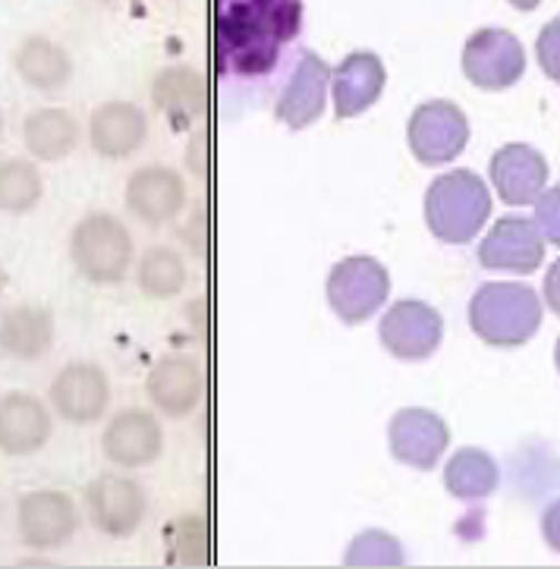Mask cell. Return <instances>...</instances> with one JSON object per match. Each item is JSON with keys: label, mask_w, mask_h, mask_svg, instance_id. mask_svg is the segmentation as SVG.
<instances>
[{"label": "cell", "mask_w": 560, "mask_h": 569, "mask_svg": "<svg viewBox=\"0 0 560 569\" xmlns=\"http://www.w3.org/2000/svg\"><path fill=\"white\" fill-rule=\"evenodd\" d=\"M498 485H501V469H498L494 457L479 447L457 450L444 466V488L450 497H457L463 503L486 500L498 491Z\"/></svg>", "instance_id": "cell-26"}, {"label": "cell", "mask_w": 560, "mask_h": 569, "mask_svg": "<svg viewBox=\"0 0 560 569\" xmlns=\"http://www.w3.org/2000/svg\"><path fill=\"white\" fill-rule=\"evenodd\" d=\"M51 409L32 393H3L0 397V453L32 457L51 441Z\"/></svg>", "instance_id": "cell-17"}, {"label": "cell", "mask_w": 560, "mask_h": 569, "mask_svg": "<svg viewBox=\"0 0 560 569\" xmlns=\"http://www.w3.org/2000/svg\"><path fill=\"white\" fill-rule=\"evenodd\" d=\"M378 340L403 362H422L434 356V349L444 340V318L422 299H400L384 312L378 325Z\"/></svg>", "instance_id": "cell-8"}, {"label": "cell", "mask_w": 560, "mask_h": 569, "mask_svg": "<svg viewBox=\"0 0 560 569\" xmlns=\"http://www.w3.org/2000/svg\"><path fill=\"white\" fill-rule=\"evenodd\" d=\"M22 142L36 161H63L79 146V120L67 108H38L22 123Z\"/></svg>", "instance_id": "cell-24"}, {"label": "cell", "mask_w": 560, "mask_h": 569, "mask_svg": "<svg viewBox=\"0 0 560 569\" xmlns=\"http://www.w3.org/2000/svg\"><path fill=\"white\" fill-rule=\"evenodd\" d=\"M536 57L548 79L560 82V17H554L536 38Z\"/></svg>", "instance_id": "cell-31"}, {"label": "cell", "mask_w": 560, "mask_h": 569, "mask_svg": "<svg viewBox=\"0 0 560 569\" xmlns=\"http://www.w3.org/2000/svg\"><path fill=\"white\" fill-rule=\"evenodd\" d=\"M544 306L560 318V258L544 274Z\"/></svg>", "instance_id": "cell-34"}, {"label": "cell", "mask_w": 560, "mask_h": 569, "mask_svg": "<svg viewBox=\"0 0 560 569\" xmlns=\"http://www.w3.org/2000/svg\"><path fill=\"white\" fill-rule=\"evenodd\" d=\"M149 400L158 406V412H164L168 419H183L189 416L206 390V378L196 359L189 356H164L158 366L149 371Z\"/></svg>", "instance_id": "cell-21"}, {"label": "cell", "mask_w": 560, "mask_h": 569, "mask_svg": "<svg viewBox=\"0 0 560 569\" xmlns=\"http://www.w3.org/2000/svg\"><path fill=\"white\" fill-rule=\"evenodd\" d=\"M48 400L63 422L92 425L108 412L111 381H108L104 368L94 362H70L60 368V375L48 390Z\"/></svg>", "instance_id": "cell-12"}, {"label": "cell", "mask_w": 560, "mask_h": 569, "mask_svg": "<svg viewBox=\"0 0 560 569\" xmlns=\"http://www.w3.org/2000/svg\"><path fill=\"white\" fill-rule=\"evenodd\" d=\"M450 428L448 422L422 406H407L400 409L388 425V447L391 457L410 469L429 472L434 469L441 457L448 453Z\"/></svg>", "instance_id": "cell-10"}, {"label": "cell", "mask_w": 560, "mask_h": 569, "mask_svg": "<svg viewBox=\"0 0 560 569\" xmlns=\"http://www.w3.org/2000/svg\"><path fill=\"white\" fill-rule=\"evenodd\" d=\"M343 563L347 567H403L407 553L393 535L369 529V532L356 535L350 541V548L343 553Z\"/></svg>", "instance_id": "cell-30"}, {"label": "cell", "mask_w": 560, "mask_h": 569, "mask_svg": "<svg viewBox=\"0 0 560 569\" xmlns=\"http://www.w3.org/2000/svg\"><path fill=\"white\" fill-rule=\"evenodd\" d=\"M7 283H10V274H7V268L0 264V296L7 293Z\"/></svg>", "instance_id": "cell-36"}, {"label": "cell", "mask_w": 560, "mask_h": 569, "mask_svg": "<svg viewBox=\"0 0 560 569\" xmlns=\"http://www.w3.org/2000/svg\"><path fill=\"white\" fill-rule=\"evenodd\" d=\"M127 208L149 227H164L187 208V183L170 167H142L127 180Z\"/></svg>", "instance_id": "cell-16"}, {"label": "cell", "mask_w": 560, "mask_h": 569, "mask_svg": "<svg viewBox=\"0 0 560 569\" xmlns=\"http://www.w3.org/2000/svg\"><path fill=\"white\" fill-rule=\"evenodd\" d=\"M526 73L523 41L507 29H479L472 32L463 48V76L476 89L504 92L520 82Z\"/></svg>", "instance_id": "cell-6"}, {"label": "cell", "mask_w": 560, "mask_h": 569, "mask_svg": "<svg viewBox=\"0 0 560 569\" xmlns=\"http://www.w3.org/2000/svg\"><path fill=\"white\" fill-rule=\"evenodd\" d=\"M488 173L507 204H536L548 186V161L542 158V151L523 142L498 148Z\"/></svg>", "instance_id": "cell-18"}, {"label": "cell", "mask_w": 560, "mask_h": 569, "mask_svg": "<svg viewBox=\"0 0 560 569\" xmlns=\"http://www.w3.org/2000/svg\"><path fill=\"white\" fill-rule=\"evenodd\" d=\"M168 560L183 567H202L211 560V541L202 516H183L168 529Z\"/></svg>", "instance_id": "cell-29"}, {"label": "cell", "mask_w": 560, "mask_h": 569, "mask_svg": "<svg viewBox=\"0 0 560 569\" xmlns=\"http://www.w3.org/2000/svg\"><path fill=\"white\" fill-rule=\"evenodd\" d=\"M544 302L526 283L491 280L469 299V328L494 349H517L542 328Z\"/></svg>", "instance_id": "cell-2"}, {"label": "cell", "mask_w": 560, "mask_h": 569, "mask_svg": "<svg viewBox=\"0 0 560 569\" xmlns=\"http://www.w3.org/2000/svg\"><path fill=\"white\" fill-rule=\"evenodd\" d=\"M491 214V192L476 170H448L426 189V223L431 237L463 246L482 233Z\"/></svg>", "instance_id": "cell-3"}, {"label": "cell", "mask_w": 560, "mask_h": 569, "mask_svg": "<svg viewBox=\"0 0 560 569\" xmlns=\"http://www.w3.org/2000/svg\"><path fill=\"white\" fill-rule=\"evenodd\" d=\"M328 82H331V67L324 63V57H318L316 51H302L287 89L274 104V117L290 129L312 127L328 104Z\"/></svg>", "instance_id": "cell-14"}, {"label": "cell", "mask_w": 560, "mask_h": 569, "mask_svg": "<svg viewBox=\"0 0 560 569\" xmlns=\"http://www.w3.org/2000/svg\"><path fill=\"white\" fill-rule=\"evenodd\" d=\"M149 136V117L130 101H108L89 120V142L101 158H130Z\"/></svg>", "instance_id": "cell-22"}, {"label": "cell", "mask_w": 560, "mask_h": 569, "mask_svg": "<svg viewBox=\"0 0 560 569\" xmlns=\"http://www.w3.org/2000/svg\"><path fill=\"white\" fill-rule=\"evenodd\" d=\"M86 507L98 532H104L108 538H130L139 532L142 519L149 513V497L139 481L108 472L86 488Z\"/></svg>", "instance_id": "cell-11"}, {"label": "cell", "mask_w": 560, "mask_h": 569, "mask_svg": "<svg viewBox=\"0 0 560 569\" xmlns=\"http://www.w3.org/2000/svg\"><path fill=\"white\" fill-rule=\"evenodd\" d=\"M3 129H7V120H3V111H0V139H3Z\"/></svg>", "instance_id": "cell-38"}, {"label": "cell", "mask_w": 560, "mask_h": 569, "mask_svg": "<svg viewBox=\"0 0 560 569\" xmlns=\"http://www.w3.org/2000/svg\"><path fill=\"white\" fill-rule=\"evenodd\" d=\"M479 264L486 271L532 274L544 261V237L539 223L529 218H501L479 246Z\"/></svg>", "instance_id": "cell-13"}, {"label": "cell", "mask_w": 560, "mask_h": 569, "mask_svg": "<svg viewBox=\"0 0 560 569\" xmlns=\"http://www.w3.org/2000/svg\"><path fill=\"white\" fill-rule=\"evenodd\" d=\"M542 0H510V7H517V10H523V13H529V10H536Z\"/></svg>", "instance_id": "cell-35"}, {"label": "cell", "mask_w": 560, "mask_h": 569, "mask_svg": "<svg viewBox=\"0 0 560 569\" xmlns=\"http://www.w3.org/2000/svg\"><path fill=\"white\" fill-rule=\"evenodd\" d=\"M407 142L419 164L438 167L453 161L469 142V120L453 101H422L410 113Z\"/></svg>", "instance_id": "cell-7"}, {"label": "cell", "mask_w": 560, "mask_h": 569, "mask_svg": "<svg viewBox=\"0 0 560 569\" xmlns=\"http://www.w3.org/2000/svg\"><path fill=\"white\" fill-rule=\"evenodd\" d=\"M17 529L26 548L32 551H57L63 548L79 529V510L67 491L41 488L22 495L17 510Z\"/></svg>", "instance_id": "cell-9"}, {"label": "cell", "mask_w": 560, "mask_h": 569, "mask_svg": "<svg viewBox=\"0 0 560 569\" xmlns=\"http://www.w3.org/2000/svg\"><path fill=\"white\" fill-rule=\"evenodd\" d=\"M302 0H214V60L224 76H264L299 36Z\"/></svg>", "instance_id": "cell-1"}, {"label": "cell", "mask_w": 560, "mask_h": 569, "mask_svg": "<svg viewBox=\"0 0 560 569\" xmlns=\"http://www.w3.org/2000/svg\"><path fill=\"white\" fill-rule=\"evenodd\" d=\"M13 67L22 76L26 86H32L38 92H57L70 82L73 76V60L70 54L44 36L26 38L13 54Z\"/></svg>", "instance_id": "cell-25"}, {"label": "cell", "mask_w": 560, "mask_h": 569, "mask_svg": "<svg viewBox=\"0 0 560 569\" xmlns=\"http://www.w3.org/2000/svg\"><path fill=\"white\" fill-rule=\"evenodd\" d=\"M151 101L168 113L177 129H187L206 111V82L189 67H168L151 82Z\"/></svg>", "instance_id": "cell-23"}, {"label": "cell", "mask_w": 560, "mask_h": 569, "mask_svg": "<svg viewBox=\"0 0 560 569\" xmlns=\"http://www.w3.org/2000/svg\"><path fill=\"white\" fill-rule=\"evenodd\" d=\"M101 450L120 469H142V466H151L161 457L164 431H161L158 419L146 409H123L104 428Z\"/></svg>", "instance_id": "cell-15"}, {"label": "cell", "mask_w": 560, "mask_h": 569, "mask_svg": "<svg viewBox=\"0 0 560 569\" xmlns=\"http://www.w3.org/2000/svg\"><path fill=\"white\" fill-rule=\"evenodd\" d=\"M54 312L41 302H17L0 312V352L19 362H38L54 349Z\"/></svg>", "instance_id": "cell-19"}, {"label": "cell", "mask_w": 560, "mask_h": 569, "mask_svg": "<svg viewBox=\"0 0 560 569\" xmlns=\"http://www.w3.org/2000/svg\"><path fill=\"white\" fill-rule=\"evenodd\" d=\"M136 280H139V290L149 299H173L187 287V261L170 246H151V249H146V256L139 258Z\"/></svg>", "instance_id": "cell-27"}, {"label": "cell", "mask_w": 560, "mask_h": 569, "mask_svg": "<svg viewBox=\"0 0 560 569\" xmlns=\"http://www.w3.org/2000/svg\"><path fill=\"white\" fill-rule=\"evenodd\" d=\"M554 368L560 371V337H558V347H554Z\"/></svg>", "instance_id": "cell-37"}, {"label": "cell", "mask_w": 560, "mask_h": 569, "mask_svg": "<svg viewBox=\"0 0 560 569\" xmlns=\"http://www.w3.org/2000/svg\"><path fill=\"white\" fill-rule=\"evenodd\" d=\"M324 290H328V306L343 325H362L388 302L391 274L378 258L350 256L331 268Z\"/></svg>", "instance_id": "cell-5"}, {"label": "cell", "mask_w": 560, "mask_h": 569, "mask_svg": "<svg viewBox=\"0 0 560 569\" xmlns=\"http://www.w3.org/2000/svg\"><path fill=\"white\" fill-rule=\"evenodd\" d=\"M542 538L554 553H560V497L551 500L542 513Z\"/></svg>", "instance_id": "cell-33"}, {"label": "cell", "mask_w": 560, "mask_h": 569, "mask_svg": "<svg viewBox=\"0 0 560 569\" xmlns=\"http://www.w3.org/2000/svg\"><path fill=\"white\" fill-rule=\"evenodd\" d=\"M536 223H539L542 237L560 249V183L544 189L542 196H539V202H536Z\"/></svg>", "instance_id": "cell-32"}, {"label": "cell", "mask_w": 560, "mask_h": 569, "mask_svg": "<svg viewBox=\"0 0 560 569\" xmlns=\"http://www.w3.org/2000/svg\"><path fill=\"white\" fill-rule=\"evenodd\" d=\"M132 233L120 218L108 211H92L70 233V258L79 277L98 287H113L132 268Z\"/></svg>", "instance_id": "cell-4"}, {"label": "cell", "mask_w": 560, "mask_h": 569, "mask_svg": "<svg viewBox=\"0 0 560 569\" xmlns=\"http://www.w3.org/2000/svg\"><path fill=\"white\" fill-rule=\"evenodd\" d=\"M384 82H388V73H384V63L378 54L353 51V54L343 57L331 73L337 117L350 120V117L369 111L384 92Z\"/></svg>", "instance_id": "cell-20"}, {"label": "cell", "mask_w": 560, "mask_h": 569, "mask_svg": "<svg viewBox=\"0 0 560 569\" xmlns=\"http://www.w3.org/2000/svg\"><path fill=\"white\" fill-rule=\"evenodd\" d=\"M41 173L29 158H7L0 161V211L3 214H26L41 202Z\"/></svg>", "instance_id": "cell-28"}]
</instances>
